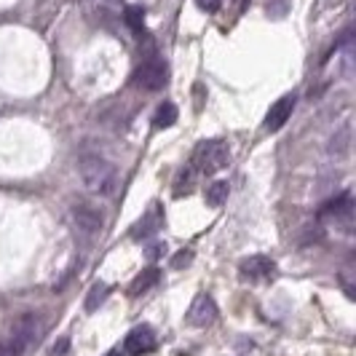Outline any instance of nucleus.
<instances>
[{
	"label": "nucleus",
	"mask_w": 356,
	"mask_h": 356,
	"mask_svg": "<svg viewBox=\"0 0 356 356\" xmlns=\"http://www.w3.org/2000/svg\"><path fill=\"white\" fill-rule=\"evenodd\" d=\"M166 81H169V67H166V62L161 59V56H150L147 62H143L137 72H134V83L145 91H159L166 86Z\"/></svg>",
	"instance_id": "obj_3"
},
{
	"label": "nucleus",
	"mask_w": 356,
	"mask_h": 356,
	"mask_svg": "<svg viewBox=\"0 0 356 356\" xmlns=\"http://www.w3.org/2000/svg\"><path fill=\"white\" fill-rule=\"evenodd\" d=\"M161 222H163V212H161L159 204H153V207L137 220V225L131 228V238H134V241H143V238H147V236L159 233Z\"/></svg>",
	"instance_id": "obj_9"
},
{
	"label": "nucleus",
	"mask_w": 356,
	"mask_h": 356,
	"mask_svg": "<svg viewBox=\"0 0 356 356\" xmlns=\"http://www.w3.org/2000/svg\"><path fill=\"white\" fill-rule=\"evenodd\" d=\"M198 172L204 175H217L222 172L228 163H231V150L222 140H207L196 147V156H193Z\"/></svg>",
	"instance_id": "obj_2"
},
{
	"label": "nucleus",
	"mask_w": 356,
	"mask_h": 356,
	"mask_svg": "<svg viewBox=\"0 0 356 356\" xmlns=\"http://www.w3.org/2000/svg\"><path fill=\"white\" fill-rule=\"evenodd\" d=\"M228 182L225 179H217V182H212L207 191H204V201L209 204V207H222L225 201H228Z\"/></svg>",
	"instance_id": "obj_13"
},
{
	"label": "nucleus",
	"mask_w": 356,
	"mask_h": 356,
	"mask_svg": "<svg viewBox=\"0 0 356 356\" xmlns=\"http://www.w3.org/2000/svg\"><path fill=\"white\" fill-rule=\"evenodd\" d=\"M163 252H166V244H153V247H150V250H147V254H150V257H153V260H156V257H161V254H163Z\"/></svg>",
	"instance_id": "obj_20"
},
{
	"label": "nucleus",
	"mask_w": 356,
	"mask_h": 356,
	"mask_svg": "<svg viewBox=\"0 0 356 356\" xmlns=\"http://www.w3.org/2000/svg\"><path fill=\"white\" fill-rule=\"evenodd\" d=\"M78 175L94 196H113L118 191V169L102 156H83L78 163Z\"/></svg>",
	"instance_id": "obj_1"
},
{
	"label": "nucleus",
	"mask_w": 356,
	"mask_h": 356,
	"mask_svg": "<svg viewBox=\"0 0 356 356\" xmlns=\"http://www.w3.org/2000/svg\"><path fill=\"white\" fill-rule=\"evenodd\" d=\"M22 354H24V348L14 338L0 340V356H22Z\"/></svg>",
	"instance_id": "obj_16"
},
{
	"label": "nucleus",
	"mask_w": 356,
	"mask_h": 356,
	"mask_svg": "<svg viewBox=\"0 0 356 356\" xmlns=\"http://www.w3.org/2000/svg\"><path fill=\"white\" fill-rule=\"evenodd\" d=\"M241 276L244 279H250V282H260V279H273V273H276V263L266 257V254H252L247 260H241Z\"/></svg>",
	"instance_id": "obj_7"
},
{
	"label": "nucleus",
	"mask_w": 356,
	"mask_h": 356,
	"mask_svg": "<svg viewBox=\"0 0 356 356\" xmlns=\"http://www.w3.org/2000/svg\"><path fill=\"white\" fill-rule=\"evenodd\" d=\"M159 279H161L159 268H145L143 273H140V276L131 282V286H129V295H131V298H140V295H143V292H147L150 286L159 284Z\"/></svg>",
	"instance_id": "obj_11"
},
{
	"label": "nucleus",
	"mask_w": 356,
	"mask_h": 356,
	"mask_svg": "<svg viewBox=\"0 0 356 356\" xmlns=\"http://www.w3.org/2000/svg\"><path fill=\"white\" fill-rule=\"evenodd\" d=\"M217 319V303L209 295H196L188 308V324L191 327H209Z\"/></svg>",
	"instance_id": "obj_6"
},
{
	"label": "nucleus",
	"mask_w": 356,
	"mask_h": 356,
	"mask_svg": "<svg viewBox=\"0 0 356 356\" xmlns=\"http://www.w3.org/2000/svg\"><path fill=\"white\" fill-rule=\"evenodd\" d=\"M351 212H354V198L348 191L321 207V217H351Z\"/></svg>",
	"instance_id": "obj_10"
},
{
	"label": "nucleus",
	"mask_w": 356,
	"mask_h": 356,
	"mask_svg": "<svg viewBox=\"0 0 356 356\" xmlns=\"http://www.w3.org/2000/svg\"><path fill=\"white\" fill-rule=\"evenodd\" d=\"M292 110H295V97H292V94H286V97H282V99H276V102L270 105V110H268L266 124H263L266 126V131H279V129L289 121Z\"/></svg>",
	"instance_id": "obj_8"
},
{
	"label": "nucleus",
	"mask_w": 356,
	"mask_h": 356,
	"mask_svg": "<svg viewBox=\"0 0 356 356\" xmlns=\"http://www.w3.org/2000/svg\"><path fill=\"white\" fill-rule=\"evenodd\" d=\"M124 19L126 24H129V30H134V33H143L145 30V8L143 6H129L124 11Z\"/></svg>",
	"instance_id": "obj_14"
},
{
	"label": "nucleus",
	"mask_w": 356,
	"mask_h": 356,
	"mask_svg": "<svg viewBox=\"0 0 356 356\" xmlns=\"http://www.w3.org/2000/svg\"><path fill=\"white\" fill-rule=\"evenodd\" d=\"M105 356H124V354H121V351H118V348H113V351H107Z\"/></svg>",
	"instance_id": "obj_21"
},
{
	"label": "nucleus",
	"mask_w": 356,
	"mask_h": 356,
	"mask_svg": "<svg viewBox=\"0 0 356 356\" xmlns=\"http://www.w3.org/2000/svg\"><path fill=\"white\" fill-rule=\"evenodd\" d=\"M67 346H70V340H67V338H62V340H59V343H56V346H54V351H51V354H54V356H65V354H67Z\"/></svg>",
	"instance_id": "obj_19"
},
{
	"label": "nucleus",
	"mask_w": 356,
	"mask_h": 356,
	"mask_svg": "<svg viewBox=\"0 0 356 356\" xmlns=\"http://www.w3.org/2000/svg\"><path fill=\"white\" fill-rule=\"evenodd\" d=\"M198 6L204 8V11H209V14H214L220 6H222V0H198Z\"/></svg>",
	"instance_id": "obj_18"
},
{
	"label": "nucleus",
	"mask_w": 356,
	"mask_h": 356,
	"mask_svg": "<svg viewBox=\"0 0 356 356\" xmlns=\"http://www.w3.org/2000/svg\"><path fill=\"white\" fill-rule=\"evenodd\" d=\"M70 217L72 222L78 225V231H83L86 236H94V233H99L105 228V214H102V209L94 207V204H86V201L72 204Z\"/></svg>",
	"instance_id": "obj_4"
},
{
	"label": "nucleus",
	"mask_w": 356,
	"mask_h": 356,
	"mask_svg": "<svg viewBox=\"0 0 356 356\" xmlns=\"http://www.w3.org/2000/svg\"><path fill=\"white\" fill-rule=\"evenodd\" d=\"M193 263V252L191 250H179L175 257H172V268H188Z\"/></svg>",
	"instance_id": "obj_17"
},
{
	"label": "nucleus",
	"mask_w": 356,
	"mask_h": 356,
	"mask_svg": "<svg viewBox=\"0 0 356 356\" xmlns=\"http://www.w3.org/2000/svg\"><path fill=\"white\" fill-rule=\"evenodd\" d=\"M177 105L175 102H163V105H159V110L153 113V126L156 129H169V126L177 124Z\"/></svg>",
	"instance_id": "obj_12"
},
{
	"label": "nucleus",
	"mask_w": 356,
	"mask_h": 356,
	"mask_svg": "<svg viewBox=\"0 0 356 356\" xmlns=\"http://www.w3.org/2000/svg\"><path fill=\"white\" fill-rule=\"evenodd\" d=\"M107 292H110V286L107 284H94L91 286V292H89V298H86V311H97L99 305L105 303V298H107Z\"/></svg>",
	"instance_id": "obj_15"
},
{
	"label": "nucleus",
	"mask_w": 356,
	"mask_h": 356,
	"mask_svg": "<svg viewBox=\"0 0 356 356\" xmlns=\"http://www.w3.org/2000/svg\"><path fill=\"white\" fill-rule=\"evenodd\" d=\"M156 346H159V340H156V332L143 324V327H134L124 340V351L129 356H145V354H153L156 351Z\"/></svg>",
	"instance_id": "obj_5"
}]
</instances>
